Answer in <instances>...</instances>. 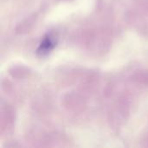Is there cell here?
Here are the masks:
<instances>
[{
	"mask_svg": "<svg viewBox=\"0 0 148 148\" xmlns=\"http://www.w3.org/2000/svg\"><path fill=\"white\" fill-rule=\"evenodd\" d=\"M55 46H56V40L54 39L53 36L48 35L44 36L42 41L40 42L37 49V54H39L40 56H45L49 54L51 50H53Z\"/></svg>",
	"mask_w": 148,
	"mask_h": 148,
	"instance_id": "6da1fadb",
	"label": "cell"
}]
</instances>
